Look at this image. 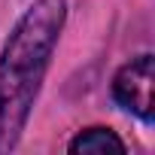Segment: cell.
<instances>
[{
	"label": "cell",
	"instance_id": "6da1fadb",
	"mask_svg": "<svg viewBox=\"0 0 155 155\" xmlns=\"http://www.w3.org/2000/svg\"><path fill=\"white\" fill-rule=\"evenodd\" d=\"M64 15L67 0H37L6 40L0 55V152H9L25 131Z\"/></svg>",
	"mask_w": 155,
	"mask_h": 155
},
{
	"label": "cell",
	"instance_id": "7a4b0ae2",
	"mask_svg": "<svg viewBox=\"0 0 155 155\" xmlns=\"http://www.w3.org/2000/svg\"><path fill=\"white\" fill-rule=\"evenodd\" d=\"M113 94H116V101L125 110H131L143 122H152V107H155V58L152 55H140L131 64H125L116 73Z\"/></svg>",
	"mask_w": 155,
	"mask_h": 155
},
{
	"label": "cell",
	"instance_id": "3957f363",
	"mask_svg": "<svg viewBox=\"0 0 155 155\" xmlns=\"http://www.w3.org/2000/svg\"><path fill=\"white\" fill-rule=\"evenodd\" d=\"M70 152L76 155H104V152H125V143L110 131V128H88L82 131L79 137H76L70 143Z\"/></svg>",
	"mask_w": 155,
	"mask_h": 155
}]
</instances>
